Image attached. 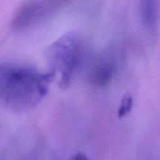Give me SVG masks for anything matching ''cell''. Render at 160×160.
<instances>
[{"label": "cell", "mask_w": 160, "mask_h": 160, "mask_svg": "<svg viewBox=\"0 0 160 160\" xmlns=\"http://www.w3.org/2000/svg\"><path fill=\"white\" fill-rule=\"evenodd\" d=\"M81 57V45L73 34H68L55 42L47 52V59L54 77L59 73V84L67 88L71 81Z\"/></svg>", "instance_id": "cell-2"}, {"label": "cell", "mask_w": 160, "mask_h": 160, "mask_svg": "<svg viewBox=\"0 0 160 160\" xmlns=\"http://www.w3.org/2000/svg\"><path fill=\"white\" fill-rule=\"evenodd\" d=\"M54 75L15 64L0 65V102L17 110L31 109L46 95Z\"/></svg>", "instance_id": "cell-1"}, {"label": "cell", "mask_w": 160, "mask_h": 160, "mask_svg": "<svg viewBox=\"0 0 160 160\" xmlns=\"http://www.w3.org/2000/svg\"><path fill=\"white\" fill-rule=\"evenodd\" d=\"M115 70V63L111 59H105L98 62L91 73V82L98 87L106 85L113 78Z\"/></svg>", "instance_id": "cell-4"}, {"label": "cell", "mask_w": 160, "mask_h": 160, "mask_svg": "<svg viewBox=\"0 0 160 160\" xmlns=\"http://www.w3.org/2000/svg\"><path fill=\"white\" fill-rule=\"evenodd\" d=\"M67 2L68 0H29L17 9L12 27L20 31L34 26L59 10Z\"/></svg>", "instance_id": "cell-3"}, {"label": "cell", "mask_w": 160, "mask_h": 160, "mask_svg": "<svg viewBox=\"0 0 160 160\" xmlns=\"http://www.w3.org/2000/svg\"><path fill=\"white\" fill-rule=\"evenodd\" d=\"M133 98L130 94H126L122 99L121 105L118 111V116L120 117H125L131 112L133 106Z\"/></svg>", "instance_id": "cell-6"}, {"label": "cell", "mask_w": 160, "mask_h": 160, "mask_svg": "<svg viewBox=\"0 0 160 160\" xmlns=\"http://www.w3.org/2000/svg\"><path fill=\"white\" fill-rule=\"evenodd\" d=\"M141 16L145 28L155 32L159 17V0H141Z\"/></svg>", "instance_id": "cell-5"}]
</instances>
